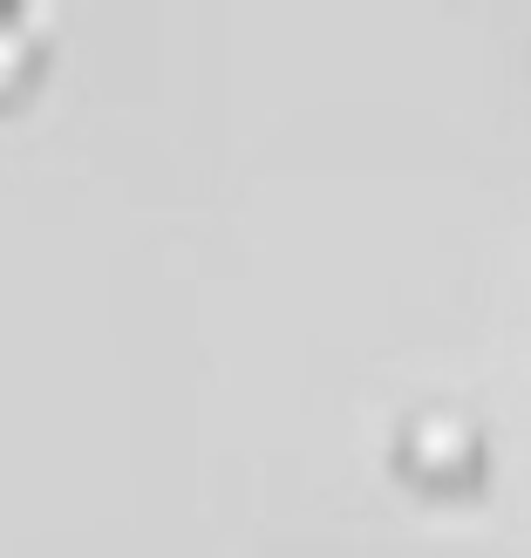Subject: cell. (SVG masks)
Instances as JSON below:
<instances>
[{
	"mask_svg": "<svg viewBox=\"0 0 531 558\" xmlns=\"http://www.w3.org/2000/svg\"><path fill=\"white\" fill-rule=\"evenodd\" d=\"M27 54H35V48H27V27L14 14H0V82H14L27 69Z\"/></svg>",
	"mask_w": 531,
	"mask_h": 558,
	"instance_id": "obj_2",
	"label": "cell"
},
{
	"mask_svg": "<svg viewBox=\"0 0 531 558\" xmlns=\"http://www.w3.org/2000/svg\"><path fill=\"white\" fill-rule=\"evenodd\" d=\"M470 457H478V436H470L463 415L430 409V415H415V423H409V463H423V470H463Z\"/></svg>",
	"mask_w": 531,
	"mask_h": 558,
	"instance_id": "obj_1",
	"label": "cell"
}]
</instances>
